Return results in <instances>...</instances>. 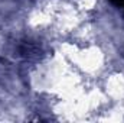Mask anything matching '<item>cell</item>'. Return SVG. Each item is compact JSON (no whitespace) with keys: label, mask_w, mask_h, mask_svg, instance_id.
<instances>
[{"label":"cell","mask_w":124,"mask_h":123,"mask_svg":"<svg viewBox=\"0 0 124 123\" xmlns=\"http://www.w3.org/2000/svg\"><path fill=\"white\" fill-rule=\"evenodd\" d=\"M111 4H114L116 7H123L124 9V0H108Z\"/></svg>","instance_id":"cell-1"}]
</instances>
